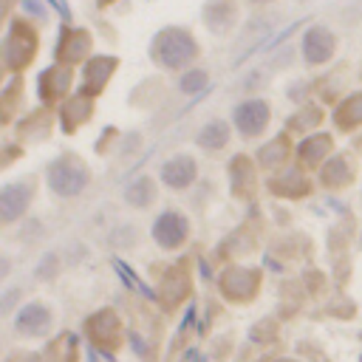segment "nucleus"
<instances>
[{
    "mask_svg": "<svg viewBox=\"0 0 362 362\" xmlns=\"http://www.w3.org/2000/svg\"><path fill=\"white\" fill-rule=\"evenodd\" d=\"M82 184H85V175H82V170H76V167L57 164V167L51 170V187H54L57 192H62V195H71V192L82 189Z\"/></svg>",
    "mask_w": 362,
    "mask_h": 362,
    "instance_id": "nucleus-1",
    "label": "nucleus"
},
{
    "mask_svg": "<svg viewBox=\"0 0 362 362\" xmlns=\"http://www.w3.org/2000/svg\"><path fill=\"white\" fill-rule=\"evenodd\" d=\"M235 124H238L243 133H257V130L266 124V105H260V102H246L243 107L235 110Z\"/></svg>",
    "mask_w": 362,
    "mask_h": 362,
    "instance_id": "nucleus-2",
    "label": "nucleus"
},
{
    "mask_svg": "<svg viewBox=\"0 0 362 362\" xmlns=\"http://www.w3.org/2000/svg\"><path fill=\"white\" fill-rule=\"evenodd\" d=\"M164 175H167V178H173L170 184L184 187V184H187V178L192 175V167H189L187 161H173V164H167V167H164Z\"/></svg>",
    "mask_w": 362,
    "mask_h": 362,
    "instance_id": "nucleus-3",
    "label": "nucleus"
},
{
    "mask_svg": "<svg viewBox=\"0 0 362 362\" xmlns=\"http://www.w3.org/2000/svg\"><path fill=\"white\" fill-rule=\"evenodd\" d=\"M204 82H206V76H204V74H195V76L189 74V76H184V82H181V85H184V90H195V88H201Z\"/></svg>",
    "mask_w": 362,
    "mask_h": 362,
    "instance_id": "nucleus-4",
    "label": "nucleus"
},
{
    "mask_svg": "<svg viewBox=\"0 0 362 362\" xmlns=\"http://www.w3.org/2000/svg\"><path fill=\"white\" fill-rule=\"evenodd\" d=\"M14 300H17V291H8V294H6L3 300H0V311H3V308H6L8 303H14Z\"/></svg>",
    "mask_w": 362,
    "mask_h": 362,
    "instance_id": "nucleus-5",
    "label": "nucleus"
}]
</instances>
